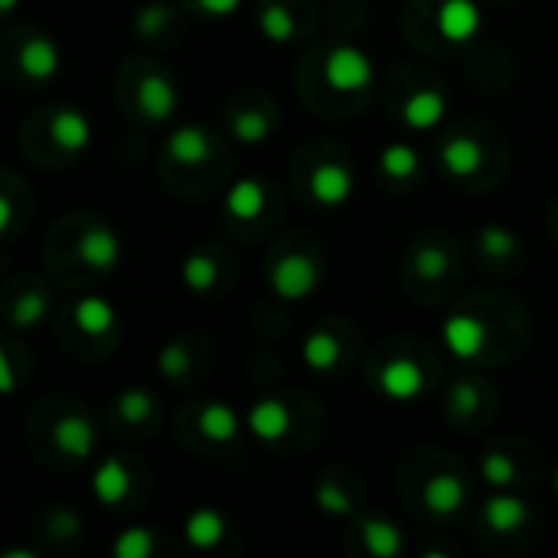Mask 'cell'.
Instances as JSON below:
<instances>
[{
    "label": "cell",
    "mask_w": 558,
    "mask_h": 558,
    "mask_svg": "<svg viewBox=\"0 0 558 558\" xmlns=\"http://www.w3.org/2000/svg\"><path fill=\"white\" fill-rule=\"evenodd\" d=\"M324 75H327L330 88H337V92H360L373 82V59L366 49L343 43L327 56Z\"/></svg>",
    "instance_id": "obj_1"
},
{
    "label": "cell",
    "mask_w": 558,
    "mask_h": 558,
    "mask_svg": "<svg viewBox=\"0 0 558 558\" xmlns=\"http://www.w3.org/2000/svg\"><path fill=\"white\" fill-rule=\"evenodd\" d=\"M317 281H320L317 262L304 252H291L271 268V291L281 301H304L317 288Z\"/></svg>",
    "instance_id": "obj_2"
},
{
    "label": "cell",
    "mask_w": 558,
    "mask_h": 558,
    "mask_svg": "<svg viewBox=\"0 0 558 558\" xmlns=\"http://www.w3.org/2000/svg\"><path fill=\"white\" fill-rule=\"evenodd\" d=\"M487 324L474 314H451L441 327V340L445 347L458 356V360H474L484 353L487 347Z\"/></svg>",
    "instance_id": "obj_3"
},
{
    "label": "cell",
    "mask_w": 558,
    "mask_h": 558,
    "mask_svg": "<svg viewBox=\"0 0 558 558\" xmlns=\"http://www.w3.org/2000/svg\"><path fill=\"white\" fill-rule=\"evenodd\" d=\"M484 10L477 0H445L438 7V29L451 43H468L481 33Z\"/></svg>",
    "instance_id": "obj_4"
},
{
    "label": "cell",
    "mask_w": 558,
    "mask_h": 558,
    "mask_svg": "<svg viewBox=\"0 0 558 558\" xmlns=\"http://www.w3.org/2000/svg\"><path fill=\"white\" fill-rule=\"evenodd\" d=\"M356 190V180H353V170L343 167V163H320L311 177V193L320 206L333 209V206H343Z\"/></svg>",
    "instance_id": "obj_5"
},
{
    "label": "cell",
    "mask_w": 558,
    "mask_h": 558,
    "mask_svg": "<svg viewBox=\"0 0 558 558\" xmlns=\"http://www.w3.org/2000/svg\"><path fill=\"white\" fill-rule=\"evenodd\" d=\"M78 258L95 271H111L121 262V239L108 226H92L78 239Z\"/></svg>",
    "instance_id": "obj_6"
},
{
    "label": "cell",
    "mask_w": 558,
    "mask_h": 558,
    "mask_svg": "<svg viewBox=\"0 0 558 558\" xmlns=\"http://www.w3.org/2000/svg\"><path fill=\"white\" fill-rule=\"evenodd\" d=\"M379 389L396 399V402H409L415 399L422 389H425V376H422V366L409 356H399V360H389L379 373Z\"/></svg>",
    "instance_id": "obj_7"
},
{
    "label": "cell",
    "mask_w": 558,
    "mask_h": 558,
    "mask_svg": "<svg viewBox=\"0 0 558 558\" xmlns=\"http://www.w3.org/2000/svg\"><path fill=\"white\" fill-rule=\"evenodd\" d=\"M137 105H141V111H144L150 121H167V118L177 111V105H180L177 85H173L167 75L150 72V75H144L141 85H137Z\"/></svg>",
    "instance_id": "obj_8"
},
{
    "label": "cell",
    "mask_w": 558,
    "mask_h": 558,
    "mask_svg": "<svg viewBox=\"0 0 558 558\" xmlns=\"http://www.w3.org/2000/svg\"><path fill=\"white\" fill-rule=\"evenodd\" d=\"M245 425H248V432H252L258 441L275 445V441H281V438L288 435V428H291V412H288V405L278 402V399H258V402L248 409Z\"/></svg>",
    "instance_id": "obj_9"
},
{
    "label": "cell",
    "mask_w": 558,
    "mask_h": 558,
    "mask_svg": "<svg viewBox=\"0 0 558 558\" xmlns=\"http://www.w3.org/2000/svg\"><path fill=\"white\" fill-rule=\"evenodd\" d=\"M49 134H52V141L62 150L78 154V150H85L92 144L95 128H92V121H88L85 111H78V108H59L52 114V121H49Z\"/></svg>",
    "instance_id": "obj_10"
},
{
    "label": "cell",
    "mask_w": 558,
    "mask_h": 558,
    "mask_svg": "<svg viewBox=\"0 0 558 558\" xmlns=\"http://www.w3.org/2000/svg\"><path fill=\"white\" fill-rule=\"evenodd\" d=\"M52 441L65 458L85 461L95 451V425L85 415H65L52 428Z\"/></svg>",
    "instance_id": "obj_11"
},
{
    "label": "cell",
    "mask_w": 558,
    "mask_h": 558,
    "mask_svg": "<svg viewBox=\"0 0 558 558\" xmlns=\"http://www.w3.org/2000/svg\"><path fill=\"white\" fill-rule=\"evenodd\" d=\"M445 111H448V98L435 88H422V92L409 95V101L402 108V121L412 131H432L441 124Z\"/></svg>",
    "instance_id": "obj_12"
},
{
    "label": "cell",
    "mask_w": 558,
    "mask_h": 558,
    "mask_svg": "<svg viewBox=\"0 0 558 558\" xmlns=\"http://www.w3.org/2000/svg\"><path fill=\"white\" fill-rule=\"evenodd\" d=\"M59 65H62V52H59V46H56L52 39L36 36V39H29V43L20 49V69H23V75L33 78V82L52 78V75L59 72Z\"/></svg>",
    "instance_id": "obj_13"
},
{
    "label": "cell",
    "mask_w": 558,
    "mask_h": 558,
    "mask_svg": "<svg viewBox=\"0 0 558 558\" xmlns=\"http://www.w3.org/2000/svg\"><path fill=\"white\" fill-rule=\"evenodd\" d=\"M92 490H95V500L105 504V507H114L128 497L131 490V474L124 468L121 458H105L98 468H95V477H92Z\"/></svg>",
    "instance_id": "obj_14"
},
{
    "label": "cell",
    "mask_w": 558,
    "mask_h": 558,
    "mask_svg": "<svg viewBox=\"0 0 558 558\" xmlns=\"http://www.w3.org/2000/svg\"><path fill=\"white\" fill-rule=\"evenodd\" d=\"M464 500H468V487L454 474H435L425 484V507L435 517H454L464 507Z\"/></svg>",
    "instance_id": "obj_15"
},
{
    "label": "cell",
    "mask_w": 558,
    "mask_h": 558,
    "mask_svg": "<svg viewBox=\"0 0 558 558\" xmlns=\"http://www.w3.org/2000/svg\"><path fill=\"white\" fill-rule=\"evenodd\" d=\"M441 167H445V173H451L458 180L474 177L484 167V147H481V141H474V137H451L441 147Z\"/></svg>",
    "instance_id": "obj_16"
},
{
    "label": "cell",
    "mask_w": 558,
    "mask_h": 558,
    "mask_svg": "<svg viewBox=\"0 0 558 558\" xmlns=\"http://www.w3.org/2000/svg\"><path fill=\"white\" fill-rule=\"evenodd\" d=\"M484 520L494 533H517L530 520V507L513 494H494L484 504Z\"/></svg>",
    "instance_id": "obj_17"
},
{
    "label": "cell",
    "mask_w": 558,
    "mask_h": 558,
    "mask_svg": "<svg viewBox=\"0 0 558 558\" xmlns=\"http://www.w3.org/2000/svg\"><path fill=\"white\" fill-rule=\"evenodd\" d=\"M167 154L177 163H203L209 157V134L199 124H180L170 137H167Z\"/></svg>",
    "instance_id": "obj_18"
},
{
    "label": "cell",
    "mask_w": 558,
    "mask_h": 558,
    "mask_svg": "<svg viewBox=\"0 0 558 558\" xmlns=\"http://www.w3.org/2000/svg\"><path fill=\"white\" fill-rule=\"evenodd\" d=\"M265 206V183L255 177H242L226 193V213L232 219H255Z\"/></svg>",
    "instance_id": "obj_19"
},
{
    "label": "cell",
    "mask_w": 558,
    "mask_h": 558,
    "mask_svg": "<svg viewBox=\"0 0 558 558\" xmlns=\"http://www.w3.org/2000/svg\"><path fill=\"white\" fill-rule=\"evenodd\" d=\"M72 317H75V327H78L82 333H88V337H105V333L114 327V320H118L114 307H111L105 298H98V294L82 298V301L75 304Z\"/></svg>",
    "instance_id": "obj_20"
},
{
    "label": "cell",
    "mask_w": 558,
    "mask_h": 558,
    "mask_svg": "<svg viewBox=\"0 0 558 558\" xmlns=\"http://www.w3.org/2000/svg\"><path fill=\"white\" fill-rule=\"evenodd\" d=\"M183 533H186V543L193 549H216L226 539L229 526H226V520H222L219 510H196L186 520V530Z\"/></svg>",
    "instance_id": "obj_21"
},
{
    "label": "cell",
    "mask_w": 558,
    "mask_h": 558,
    "mask_svg": "<svg viewBox=\"0 0 558 558\" xmlns=\"http://www.w3.org/2000/svg\"><path fill=\"white\" fill-rule=\"evenodd\" d=\"M360 530H363L366 549L376 558H396L402 553V530L396 523H389L383 517H366L360 523Z\"/></svg>",
    "instance_id": "obj_22"
},
{
    "label": "cell",
    "mask_w": 558,
    "mask_h": 558,
    "mask_svg": "<svg viewBox=\"0 0 558 558\" xmlns=\"http://www.w3.org/2000/svg\"><path fill=\"white\" fill-rule=\"evenodd\" d=\"M199 432L216 441V445H229L239 438L242 425H239V415L226 405V402H209L203 412H199Z\"/></svg>",
    "instance_id": "obj_23"
},
{
    "label": "cell",
    "mask_w": 558,
    "mask_h": 558,
    "mask_svg": "<svg viewBox=\"0 0 558 558\" xmlns=\"http://www.w3.org/2000/svg\"><path fill=\"white\" fill-rule=\"evenodd\" d=\"M301 356L317 373L333 369L337 360H340V340H337V333L333 330H314V333H307L304 337V347H301Z\"/></svg>",
    "instance_id": "obj_24"
},
{
    "label": "cell",
    "mask_w": 558,
    "mask_h": 558,
    "mask_svg": "<svg viewBox=\"0 0 558 558\" xmlns=\"http://www.w3.org/2000/svg\"><path fill=\"white\" fill-rule=\"evenodd\" d=\"M180 278H183V284H186L190 291L203 294V291H213V284H216V278H219V268H216V262H213L206 252H193V255L183 262Z\"/></svg>",
    "instance_id": "obj_25"
},
{
    "label": "cell",
    "mask_w": 558,
    "mask_h": 558,
    "mask_svg": "<svg viewBox=\"0 0 558 558\" xmlns=\"http://www.w3.org/2000/svg\"><path fill=\"white\" fill-rule=\"evenodd\" d=\"M379 167L392 180H409L418 170V150L412 144H389L379 154Z\"/></svg>",
    "instance_id": "obj_26"
},
{
    "label": "cell",
    "mask_w": 558,
    "mask_h": 558,
    "mask_svg": "<svg viewBox=\"0 0 558 558\" xmlns=\"http://www.w3.org/2000/svg\"><path fill=\"white\" fill-rule=\"evenodd\" d=\"M477 245H481V252H484L487 258L504 262V258L517 255L520 239H517L510 229H504V226H484V229H481V235H477Z\"/></svg>",
    "instance_id": "obj_27"
},
{
    "label": "cell",
    "mask_w": 558,
    "mask_h": 558,
    "mask_svg": "<svg viewBox=\"0 0 558 558\" xmlns=\"http://www.w3.org/2000/svg\"><path fill=\"white\" fill-rule=\"evenodd\" d=\"M232 134H235L242 144L255 147V144H262V141L271 134V118L262 114V111H242V114L232 118Z\"/></svg>",
    "instance_id": "obj_28"
},
{
    "label": "cell",
    "mask_w": 558,
    "mask_h": 558,
    "mask_svg": "<svg viewBox=\"0 0 558 558\" xmlns=\"http://www.w3.org/2000/svg\"><path fill=\"white\" fill-rule=\"evenodd\" d=\"M118 415L128 425H141L154 415V396L147 389H124L118 396Z\"/></svg>",
    "instance_id": "obj_29"
},
{
    "label": "cell",
    "mask_w": 558,
    "mask_h": 558,
    "mask_svg": "<svg viewBox=\"0 0 558 558\" xmlns=\"http://www.w3.org/2000/svg\"><path fill=\"white\" fill-rule=\"evenodd\" d=\"M154 553V533L147 526H128L114 539V556L118 558H147Z\"/></svg>",
    "instance_id": "obj_30"
},
{
    "label": "cell",
    "mask_w": 558,
    "mask_h": 558,
    "mask_svg": "<svg viewBox=\"0 0 558 558\" xmlns=\"http://www.w3.org/2000/svg\"><path fill=\"white\" fill-rule=\"evenodd\" d=\"M43 317H46V298H43L39 291H26V294H20V298H16V304H13V314H10L13 327H20V330H33V327H39V324H43Z\"/></svg>",
    "instance_id": "obj_31"
},
{
    "label": "cell",
    "mask_w": 558,
    "mask_h": 558,
    "mask_svg": "<svg viewBox=\"0 0 558 558\" xmlns=\"http://www.w3.org/2000/svg\"><path fill=\"white\" fill-rule=\"evenodd\" d=\"M258 26L271 43H291L294 39V20H291V13L284 7H275V3L265 7L258 13Z\"/></svg>",
    "instance_id": "obj_32"
},
{
    "label": "cell",
    "mask_w": 558,
    "mask_h": 558,
    "mask_svg": "<svg viewBox=\"0 0 558 558\" xmlns=\"http://www.w3.org/2000/svg\"><path fill=\"white\" fill-rule=\"evenodd\" d=\"M481 474H484V481H487L490 487H497V490H507L510 484H517V464H513L507 454H500V451L484 454Z\"/></svg>",
    "instance_id": "obj_33"
},
{
    "label": "cell",
    "mask_w": 558,
    "mask_h": 558,
    "mask_svg": "<svg viewBox=\"0 0 558 558\" xmlns=\"http://www.w3.org/2000/svg\"><path fill=\"white\" fill-rule=\"evenodd\" d=\"M412 268H415V275H418V278L435 281V278H441V275L448 271V252H445V248H438V245H425V248H418V252H415Z\"/></svg>",
    "instance_id": "obj_34"
},
{
    "label": "cell",
    "mask_w": 558,
    "mask_h": 558,
    "mask_svg": "<svg viewBox=\"0 0 558 558\" xmlns=\"http://www.w3.org/2000/svg\"><path fill=\"white\" fill-rule=\"evenodd\" d=\"M157 366H160V373H163L167 379H183V376L190 373V350H186V343H180V340L167 343V347L160 350Z\"/></svg>",
    "instance_id": "obj_35"
},
{
    "label": "cell",
    "mask_w": 558,
    "mask_h": 558,
    "mask_svg": "<svg viewBox=\"0 0 558 558\" xmlns=\"http://www.w3.org/2000/svg\"><path fill=\"white\" fill-rule=\"evenodd\" d=\"M170 16H173V10L167 3H147V7L137 10V33L144 39H154L157 33H163V26L170 23Z\"/></svg>",
    "instance_id": "obj_36"
},
{
    "label": "cell",
    "mask_w": 558,
    "mask_h": 558,
    "mask_svg": "<svg viewBox=\"0 0 558 558\" xmlns=\"http://www.w3.org/2000/svg\"><path fill=\"white\" fill-rule=\"evenodd\" d=\"M317 507L327 517H350L353 513V500L337 487V484H320L317 487Z\"/></svg>",
    "instance_id": "obj_37"
},
{
    "label": "cell",
    "mask_w": 558,
    "mask_h": 558,
    "mask_svg": "<svg viewBox=\"0 0 558 558\" xmlns=\"http://www.w3.org/2000/svg\"><path fill=\"white\" fill-rule=\"evenodd\" d=\"M196 7L206 16H232L242 7V0H196Z\"/></svg>",
    "instance_id": "obj_38"
},
{
    "label": "cell",
    "mask_w": 558,
    "mask_h": 558,
    "mask_svg": "<svg viewBox=\"0 0 558 558\" xmlns=\"http://www.w3.org/2000/svg\"><path fill=\"white\" fill-rule=\"evenodd\" d=\"M52 533L56 536H72V533H78V517H72V513H56L52 517Z\"/></svg>",
    "instance_id": "obj_39"
},
{
    "label": "cell",
    "mask_w": 558,
    "mask_h": 558,
    "mask_svg": "<svg viewBox=\"0 0 558 558\" xmlns=\"http://www.w3.org/2000/svg\"><path fill=\"white\" fill-rule=\"evenodd\" d=\"M13 386H16V376H13L10 356L7 350H0V392H13Z\"/></svg>",
    "instance_id": "obj_40"
},
{
    "label": "cell",
    "mask_w": 558,
    "mask_h": 558,
    "mask_svg": "<svg viewBox=\"0 0 558 558\" xmlns=\"http://www.w3.org/2000/svg\"><path fill=\"white\" fill-rule=\"evenodd\" d=\"M474 402H477V392H474L468 383H461V386L454 389V405H458L461 412H468V409H474Z\"/></svg>",
    "instance_id": "obj_41"
},
{
    "label": "cell",
    "mask_w": 558,
    "mask_h": 558,
    "mask_svg": "<svg viewBox=\"0 0 558 558\" xmlns=\"http://www.w3.org/2000/svg\"><path fill=\"white\" fill-rule=\"evenodd\" d=\"M13 229V199L10 193H0V232Z\"/></svg>",
    "instance_id": "obj_42"
},
{
    "label": "cell",
    "mask_w": 558,
    "mask_h": 558,
    "mask_svg": "<svg viewBox=\"0 0 558 558\" xmlns=\"http://www.w3.org/2000/svg\"><path fill=\"white\" fill-rule=\"evenodd\" d=\"M3 558H36V553H29V549H26V553L13 549V553H7V556H3Z\"/></svg>",
    "instance_id": "obj_43"
},
{
    "label": "cell",
    "mask_w": 558,
    "mask_h": 558,
    "mask_svg": "<svg viewBox=\"0 0 558 558\" xmlns=\"http://www.w3.org/2000/svg\"><path fill=\"white\" fill-rule=\"evenodd\" d=\"M16 7V0H0V13H10Z\"/></svg>",
    "instance_id": "obj_44"
},
{
    "label": "cell",
    "mask_w": 558,
    "mask_h": 558,
    "mask_svg": "<svg viewBox=\"0 0 558 558\" xmlns=\"http://www.w3.org/2000/svg\"><path fill=\"white\" fill-rule=\"evenodd\" d=\"M556 490H558V471H556Z\"/></svg>",
    "instance_id": "obj_45"
}]
</instances>
